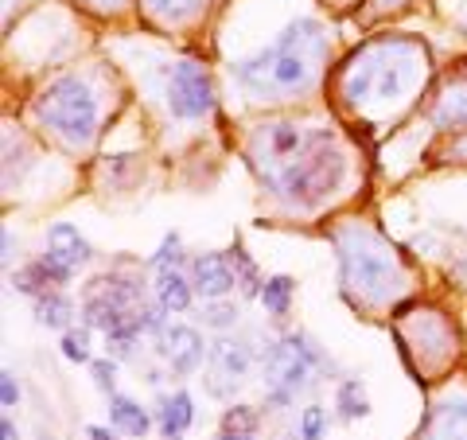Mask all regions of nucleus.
Segmentation results:
<instances>
[{"label":"nucleus","mask_w":467,"mask_h":440,"mask_svg":"<svg viewBox=\"0 0 467 440\" xmlns=\"http://www.w3.org/2000/svg\"><path fill=\"white\" fill-rule=\"evenodd\" d=\"M327 36L316 20H296L288 32L261 47L257 55L234 63V79L257 98H285L312 82L316 63L324 58Z\"/></svg>","instance_id":"nucleus-1"},{"label":"nucleus","mask_w":467,"mask_h":440,"mask_svg":"<svg viewBox=\"0 0 467 440\" xmlns=\"http://www.w3.org/2000/svg\"><path fill=\"white\" fill-rule=\"evenodd\" d=\"M261 183L276 192L281 199L296 203V207H316L319 199H327L343 180V156L331 144L327 129H312L296 152H288L281 164L257 172Z\"/></svg>","instance_id":"nucleus-2"},{"label":"nucleus","mask_w":467,"mask_h":440,"mask_svg":"<svg viewBox=\"0 0 467 440\" xmlns=\"http://www.w3.org/2000/svg\"><path fill=\"white\" fill-rule=\"evenodd\" d=\"M425 79V51L409 39L374 43L355 58V70L347 75L350 101H398L413 90V82Z\"/></svg>","instance_id":"nucleus-3"},{"label":"nucleus","mask_w":467,"mask_h":440,"mask_svg":"<svg viewBox=\"0 0 467 440\" xmlns=\"http://www.w3.org/2000/svg\"><path fill=\"white\" fill-rule=\"evenodd\" d=\"M36 117L70 144H86L98 129V98L82 79H55L36 98Z\"/></svg>","instance_id":"nucleus-4"},{"label":"nucleus","mask_w":467,"mask_h":440,"mask_svg":"<svg viewBox=\"0 0 467 440\" xmlns=\"http://www.w3.org/2000/svg\"><path fill=\"white\" fill-rule=\"evenodd\" d=\"M265 382H269V405L285 409L296 390H304L312 366H324V351H316V343L308 335H285V340L269 343L265 355Z\"/></svg>","instance_id":"nucleus-5"},{"label":"nucleus","mask_w":467,"mask_h":440,"mask_svg":"<svg viewBox=\"0 0 467 440\" xmlns=\"http://www.w3.org/2000/svg\"><path fill=\"white\" fill-rule=\"evenodd\" d=\"M343 281L347 288H358L367 297H378V292H389L393 281H398V266L386 249L378 246H343Z\"/></svg>","instance_id":"nucleus-6"},{"label":"nucleus","mask_w":467,"mask_h":440,"mask_svg":"<svg viewBox=\"0 0 467 440\" xmlns=\"http://www.w3.org/2000/svg\"><path fill=\"white\" fill-rule=\"evenodd\" d=\"M168 106L175 117H183V121H195V117L211 113L214 106V90H211V79L207 70L199 63H175L168 70Z\"/></svg>","instance_id":"nucleus-7"},{"label":"nucleus","mask_w":467,"mask_h":440,"mask_svg":"<svg viewBox=\"0 0 467 440\" xmlns=\"http://www.w3.org/2000/svg\"><path fill=\"white\" fill-rule=\"evenodd\" d=\"M160 355L168 359V366L175 374H192L202 362V335L187 324H171L160 335Z\"/></svg>","instance_id":"nucleus-8"},{"label":"nucleus","mask_w":467,"mask_h":440,"mask_svg":"<svg viewBox=\"0 0 467 440\" xmlns=\"http://www.w3.org/2000/svg\"><path fill=\"white\" fill-rule=\"evenodd\" d=\"M192 285L207 300H223L234 292L238 277H234V266H230L226 254H202V257L192 261Z\"/></svg>","instance_id":"nucleus-9"},{"label":"nucleus","mask_w":467,"mask_h":440,"mask_svg":"<svg viewBox=\"0 0 467 440\" xmlns=\"http://www.w3.org/2000/svg\"><path fill=\"white\" fill-rule=\"evenodd\" d=\"M47 254H55L63 266L78 269V266L90 261V246H86V238L70 223H55L51 234H47Z\"/></svg>","instance_id":"nucleus-10"},{"label":"nucleus","mask_w":467,"mask_h":440,"mask_svg":"<svg viewBox=\"0 0 467 440\" xmlns=\"http://www.w3.org/2000/svg\"><path fill=\"white\" fill-rule=\"evenodd\" d=\"M192 281L180 273V269H156V300L160 308H168V312H187V304H192Z\"/></svg>","instance_id":"nucleus-11"},{"label":"nucleus","mask_w":467,"mask_h":440,"mask_svg":"<svg viewBox=\"0 0 467 440\" xmlns=\"http://www.w3.org/2000/svg\"><path fill=\"white\" fill-rule=\"evenodd\" d=\"M156 421L160 429H164V436H180L187 424L195 421V402L192 393H171V398H160V409H156Z\"/></svg>","instance_id":"nucleus-12"},{"label":"nucleus","mask_w":467,"mask_h":440,"mask_svg":"<svg viewBox=\"0 0 467 440\" xmlns=\"http://www.w3.org/2000/svg\"><path fill=\"white\" fill-rule=\"evenodd\" d=\"M211 359H214L218 378H230V382H238V378H245V371H250V347L238 340H218L211 347Z\"/></svg>","instance_id":"nucleus-13"},{"label":"nucleus","mask_w":467,"mask_h":440,"mask_svg":"<svg viewBox=\"0 0 467 440\" xmlns=\"http://www.w3.org/2000/svg\"><path fill=\"white\" fill-rule=\"evenodd\" d=\"M109 421H113L125 436H144V433H149V424H152L149 414H144L137 402L121 398V393H113V398H109Z\"/></svg>","instance_id":"nucleus-14"},{"label":"nucleus","mask_w":467,"mask_h":440,"mask_svg":"<svg viewBox=\"0 0 467 440\" xmlns=\"http://www.w3.org/2000/svg\"><path fill=\"white\" fill-rule=\"evenodd\" d=\"M36 320L43 328H67L70 324V300L58 292H43L36 297Z\"/></svg>","instance_id":"nucleus-15"},{"label":"nucleus","mask_w":467,"mask_h":440,"mask_svg":"<svg viewBox=\"0 0 467 440\" xmlns=\"http://www.w3.org/2000/svg\"><path fill=\"white\" fill-rule=\"evenodd\" d=\"M292 292H296V285H292V277H269L265 285H261V304H265V312L273 316H285L288 304H292Z\"/></svg>","instance_id":"nucleus-16"},{"label":"nucleus","mask_w":467,"mask_h":440,"mask_svg":"<svg viewBox=\"0 0 467 440\" xmlns=\"http://www.w3.org/2000/svg\"><path fill=\"white\" fill-rule=\"evenodd\" d=\"M432 121L441 125V129H463V125H467V90H456V94L448 90L444 101L436 106Z\"/></svg>","instance_id":"nucleus-17"},{"label":"nucleus","mask_w":467,"mask_h":440,"mask_svg":"<svg viewBox=\"0 0 467 440\" xmlns=\"http://www.w3.org/2000/svg\"><path fill=\"white\" fill-rule=\"evenodd\" d=\"M367 414H370L367 393H362V386L355 382V378H347V382L339 386V417L355 421V417H367Z\"/></svg>","instance_id":"nucleus-18"},{"label":"nucleus","mask_w":467,"mask_h":440,"mask_svg":"<svg viewBox=\"0 0 467 440\" xmlns=\"http://www.w3.org/2000/svg\"><path fill=\"white\" fill-rule=\"evenodd\" d=\"M12 285H16L20 292H27V297H43L47 285H51V277H47V269H43V261H32L27 269H20L16 277H12Z\"/></svg>","instance_id":"nucleus-19"},{"label":"nucleus","mask_w":467,"mask_h":440,"mask_svg":"<svg viewBox=\"0 0 467 440\" xmlns=\"http://www.w3.org/2000/svg\"><path fill=\"white\" fill-rule=\"evenodd\" d=\"M223 429L226 433H254L257 429V414L250 405H234V409L223 414Z\"/></svg>","instance_id":"nucleus-20"},{"label":"nucleus","mask_w":467,"mask_h":440,"mask_svg":"<svg viewBox=\"0 0 467 440\" xmlns=\"http://www.w3.org/2000/svg\"><path fill=\"white\" fill-rule=\"evenodd\" d=\"M441 440H467V405H448L444 409Z\"/></svg>","instance_id":"nucleus-21"},{"label":"nucleus","mask_w":467,"mask_h":440,"mask_svg":"<svg viewBox=\"0 0 467 440\" xmlns=\"http://www.w3.org/2000/svg\"><path fill=\"white\" fill-rule=\"evenodd\" d=\"M230 266H234V277H238V285L245 292H261L257 288V269H254V261L242 254V249H230Z\"/></svg>","instance_id":"nucleus-22"},{"label":"nucleus","mask_w":467,"mask_h":440,"mask_svg":"<svg viewBox=\"0 0 467 440\" xmlns=\"http://www.w3.org/2000/svg\"><path fill=\"white\" fill-rule=\"evenodd\" d=\"M63 355L70 362H90V331H67L63 335Z\"/></svg>","instance_id":"nucleus-23"},{"label":"nucleus","mask_w":467,"mask_h":440,"mask_svg":"<svg viewBox=\"0 0 467 440\" xmlns=\"http://www.w3.org/2000/svg\"><path fill=\"white\" fill-rule=\"evenodd\" d=\"M300 440H324V409L308 405L300 417Z\"/></svg>","instance_id":"nucleus-24"},{"label":"nucleus","mask_w":467,"mask_h":440,"mask_svg":"<svg viewBox=\"0 0 467 440\" xmlns=\"http://www.w3.org/2000/svg\"><path fill=\"white\" fill-rule=\"evenodd\" d=\"M149 8L156 16H187L199 8V0H149Z\"/></svg>","instance_id":"nucleus-25"},{"label":"nucleus","mask_w":467,"mask_h":440,"mask_svg":"<svg viewBox=\"0 0 467 440\" xmlns=\"http://www.w3.org/2000/svg\"><path fill=\"white\" fill-rule=\"evenodd\" d=\"M234 316H238V308H234V304H223V300H214V304L207 308V324H211V328H226V324H234Z\"/></svg>","instance_id":"nucleus-26"},{"label":"nucleus","mask_w":467,"mask_h":440,"mask_svg":"<svg viewBox=\"0 0 467 440\" xmlns=\"http://www.w3.org/2000/svg\"><path fill=\"white\" fill-rule=\"evenodd\" d=\"M0 402H5V409H12L20 402V386H16V378H12L8 371L0 374Z\"/></svg>","instance_id":"nucleus-27"},{"label":"nucleus","mask_w":467,"mask_h":440,"mask_svg":"<svg viewBox=\"0 0 467 440\" xmlns=\"http://www.w3.org/2000/svg\"><path fill=\"white\" fill-rule=\"evenodd\" d=\"M94 382L101 393H113V362H94Z\"/></svg>","instance_id":"nucleus-28"},{"label":"nucleus","mask_w":467,"mask_h":440,"mask_svg":"<svg viewBox=\"0 0 467 440\" xmlns=\"http://www.w3.org/2000/svg\"><path fill=\"white\" fill-rule=\"evenodd\" d=\"M86 436H90V440H113V433L101 429V424H90V429H86Z\"/></svg>","instance_id":"nucleus-29"},{"label":"nucleus","mask_w":467,"mask_h":440,"mask_svg":"<svg viewBox=\"0 0 467 440\" xmlns=\"http://www.w3.org/2000/svg\"><path fill=\"white\" fill-rule=\"evenodd\" d=\"M0 436H5V440H20V436H16V429H12V421H8V417L0 421Z\"/></svg>","instance_id":"nucleus-30"},{"label":"nucleus","mask_w":467,"mask_h":440,"mask_svg":"<svg viewBox=\"0 0 467 440\" xmlns=\"http://www.w3.org/2000/svg\"><path fill=\"white\" fill-rule=\"evenodd\" d=\"M218 440H254V433H218Z\"/></svg>","instance_id":"nucleus-31"},{"label":"nucleus","mask_w":467,"mask_h":440,"mask_svg":"<svg viewBox=\"0 0 467 440\" xmlns=\"http://www.w3.org/2000/svg\"><path fill=\"white\" fill-rule=\"evenodd\" d=\"M94 5H117V0H94Z\"/></svg>","instance_id":"nucleus-32"},{"label":"nucleus","mask_w":467,"mask_h":440,"mask_svg":"<svg viewBox=\"0 0 467 440\" xmlns=\"http://www.w3.org/2000/svg\"><path fill=\"white\" fill-rule=\"evenodd\" d=\"M168 440H180V436H168Z\"/></svg>","instance_id":"nucleus-33"},{"label":"nucleus","mask_w":467,"mask_h":440,"mask_svg":"<svg viewBox=\"0 0 467 440\" xmlns=\"http://www.w3.org/2000/svg\"><path fill=\"white\" fill-rule=\"evenodd\" d=\"M285 440H292V436H285Z\"/></svg>","instance_id":"nucleus-34"}]
</instances>
